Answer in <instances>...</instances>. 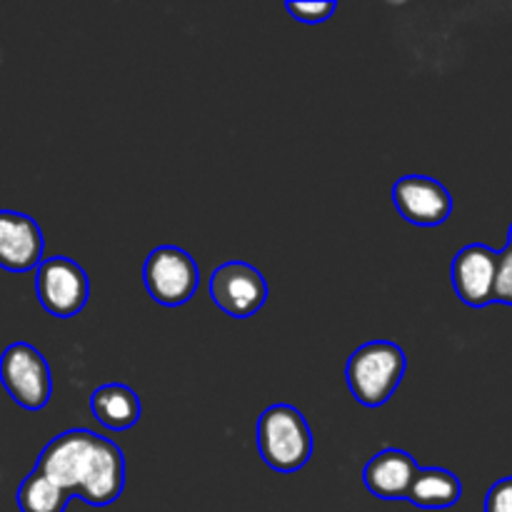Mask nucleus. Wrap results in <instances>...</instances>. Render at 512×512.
I'll return each instance as SVG.
<instances>
[{
  "mask_svg": "<svg viewBox=\"0 0 512 512\" xmlns=\"http://www.w3.org/2000/svg\"><path fill=\"white\" fill-rule=\"evenodd\" d=\"M0 383L25 410H43L53 395L48 360L28 343H13L0 355Z\"/></svg>",
  "mask_w": 512,
  "mask_h": 512,
  "instance_id": "nucleus-4",
  "label": "nucleus"
},
{
  "mask_svg": "<svg viewBox=\"0 0 512 512\" xmlns=\"http://www.w3.org/2000/svg\"><path fill=\"white\" fill-rule=\"evenodd\" d=\"M418 470L413 455L398 448H388L365 465V488L380 500H408Z\"/></svg>",
  "mask_w": 512,
  "mask_h": 512,
  "instance_id": "nucleus-11",
  "label": "nucleus"
},
{
  "mask_svg": "<svg viewBox=\"0 0 512 512\" xmlns=\"http://www.w3.org/2000/svg\"><path fill=\"white\" fill-rule=\"evenodd\" d=\"M335 8L338 5L328 3V0H318V3H295V0H290L288 3V13L293 18L303 20V23H325L335 13Z\"/></svg>",
  "mask_w": 512,
  "mask_h": 512,
  "instance_id": "nucleus-15",
  "label": "nucleus"
},
{
  "mask_svg": "<svg viewBox=\"0 0 512 512\" xmlns=\"http://www.w3.org/2000/svg\"><path fill=\"white\" fill-rule=\"evenodd\" d=\"M35 293L50 315L73 318L88 303V275L75 260L55 255V258L43 260L35 270Z\"/></svg>",
  "mask_w": 512,
  "mask_h": 512,
  "instance_id": "nucleus-6",
  "label": "nucleus"
},
{
  "mask_svg": "<svg viewBox=\"0 0 512 512\" xmlns=\"http://www.w3.org/2000/svg\"><path fill=\"white\" fill-rule=\"evenodd\" d=\"M43 475L68 495H80L90 505H110L125 488L123 450L113 440L75 428L50 440L40 453L38 465Z\"/></svg>",
  "mask_w": 512,
  "mask_h": 512,
  "instance_id": "nucleus-1",
  "label": "nucleus"
},
{
  "mask_svg": "<svg viewBox=\"0 0 512 512\" xmlns=\"http://www.w3.org/2000/svg\"><path fill=\"white\" fill-rule=\"evenodd\" d=\"M510 248H512V225H510Z\"/></svg>",
  "mask_w": 512,
  "mask_h": 512,
  "instance_id": "nucleus-18",
  "label": "nucleus"
},
{
  "mask_svg": "<svg viewBox=\"0 0 512 512\" xmlns=\"http://www.w3.org/2000/svg\"><path fill=\"white\" fill-rule=\"evenodd\" d=\"M43 230L30 215L0 210V268L10 273L38 270L43 263Z\"/></svg>",
  "mask_w": 512,
  "mask_h": 512,
  "instance_id": "nucleus-10",
  "label": "nucleus"
},
{
  "mask_svg": "<svg viewBox=\"0 0 512 512\" xmlns=\"http://www.w3.org/2000/svg\"><path fill=\"white\" fill-rule=\"evenodd\" d=\"M258 450L278 473H295L313 455V433L293 405H273L258 418Z\"/></svg>",
  "mask_w": 512,
  "mask_h": 512,
  "instance_id": "nucleus-3",
  "label": "nucleus"
},
{
  "mask_svg": "<svg viewBox=\"0 0 512 512\" xmlns=\"http://www.w3.org/2000/svg\"><path fill=\"white\" fill-rule=\"evenodd\" d=\"M495 300L498 303L512 305V248L500 253L498 283H495Z\"/></svg>",
  "mask_w": 512,
  "mask_h": 512,
  "instance_id": "nucleus-16",
  "label": "nucleus"
},
{
  "mask_svg": "<svg viewBox=\"0 0 512 512\" xmlns=\"http://www.w3.org/2000/svg\"><path fill=\"white\" fill-rule=\"evenodd\" d=\"M463 498V485L458 475L443 468H420L408 500L425 510H443Z\"/></svg>",
  "mask_w": 512,
  "mask_h": 512,
  "instance_id": "nucleus-13",
  "label": "nucleus"
},
{
  "mask_svg": "<svg viewBox=\"0 0 512 512\" xmlns=\"http://www.w3.org/2000/svg\"><path fill=\"white\" fill-rule=\"evenodd\" d=\"M485 512H512V478H503L488 490Z\"/></svg>",
  "mask_w": 512,
  "mask_h": 512,
  "instance_id": "nucleus-17",
  "label": "nucleus"
},
{
  "mask_svg": "<svg viewBox=\"0 0 512 512\" xmlns=\"http://www.w3.org/2000/svg\"><path fill=\"white\" fill-rule=\"evenodd\" d=\"M145 288L160 305H183L198 290L200 270L195 260L175 245H163L148 255L143 268Z\"/></svg>",
  "mask_w": 512,
  "mask_h": 512,
  "instance_id": "nucleus-5",
  "label": "nucleus"
},
{
  "mask_svg": "<svg viewBox=\"0 0 512 512\" xmlns=\"http://www.w3.org/2000/svg\"><path fill=\"white\" fill-rule=\"evenodd\" d=\"M500 253L488 245H468L453 260V288L473 308L495 303Z\"/></svg>",
  "mask_w": 512,
  "mask_h": 512,
  "instance_id": "nucleus-9",
  "label": "nucleus"
},
{
  "mask_svg": "<svg viewBox=\"0 0 512 512\" xmlns=\"http://www.w3.org/2000/svg\"><path fill=\"white\" fill-rule=\"evenodd\" d=\"M210 298L230 318H250L268 300V283L258 268L233 260L210 275Z\"/></svg>",
  "mask_w": 512,
  "mask_h": 512,
  "instance_id": "nucleus-7",
  "label": "nucleus"
},
{
  "mask_svg": "<svg viewBox=\"0 0 512 512\" xmlns=\"http://www.w3.org/2000/svg\"><path fill=\"white\" fill-rule=\"evenodd\" d=\"M393 203L398 213L413 225H440L453 213L448 188L428 175H405L393 185Z\"/></svg>",
  "mask_w": 512,
  "mask_h": 512,
  "instance_id": "nucleus-8",
  "label": "nucleus"
},
{
  "mask_svg": "<svg viewBox=\"0 0 512 512\" xmlns=\"http://www.w3.org/2000/svg\"><path fill=\"white\" fill-rule=\"evenodd\" d=\"M405 368H408V358H405L403 348H398L395 343L375 340V343L360 345L350 355L348 368H345L350 393L355 395L358 403L378 408V405L388 403L390 395L398 390Z\"/></svg>",
  "mask_w": 512,
  "mask_h": 512,
  "instance_id": "nucleus-2",
  "label": "nucleus"
},
{
  "mask_svg": "<svg viewBox=\"0 0 512 512\" xmlns=\"http://www.w3.org/2000/svg\"><path fill=\"white\" fill-rule=\"evenodd\" d=\"M90 410L105 428L128 430L140 420V398L128 385L110 383L90 395Z\"/></svg>",
  "mask_w": 512,
  "mask_h": 512,
  "instance_id": "nucleus-12",
  "label": "nucleus"
},
{
  "mask_svg": "<svg viewBox=\"0 0 512 512\" xmlns=\"http://www.w3.org/2000/svg\"><path fill=\"white\" fill-rule=\"evenodd\" d=\"M70 495L58 483L33 470L18 488L20 512H65Z\"/></svg>",
  "mask_w": 512,
  "mask_h": 512,
  "instance_id": "nucleus-14",
  "label": "nucleus"
}]
</instances>
